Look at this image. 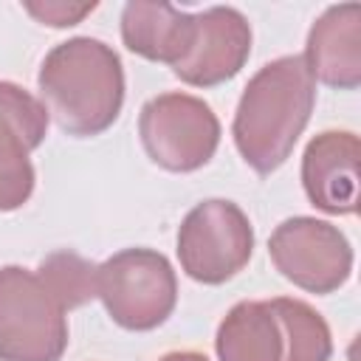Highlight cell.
Returning <instances> with one entry per match:
<instances>
[{
    "label": "cell",
    "instance_id": "1",
    "mask_svg": "<svg viewBox=\"0 0 361 361\" xmlns=\"http://www.w3.org/2000/svg\"><path fill=\"white\" fill-rule=\"evenodd\" d=\"M316 107V82L299 54L271 59L245 85L231 135L257 175L276 172L293 152Z\"/></svg>",
    "mask_w": 361,
    "mask_h": 361
},
{
    "label": "cell",
    "instance_id": "2",
    "mask_svg": "<svg viewBox=\"0 0 361 361\" xmlns=\"http://www.w3.org/2000/svg\"><path fill=\"white\" fill-rule=\"evenodd\" d=\"M37 87L62 133L73 138L102 135L124 104V65L107 42L71 37L45 54Z\"/></svg>",
    "mask_w": 361,
    "mask_h": 361
},
{
    "label": "cell",
    "instance_id": "3",
    "mask_svg": "<svg viewBox=\"0 0 361 361\" xmlns=\"http://www.w3.org/2000/svg\"><path fill=\"white\" fill-rule=\"evenodd\" d=\"M96 296L118 327L147 333L172 316L178 305V276L161 251L124 248L99 265Z\"/></svg>",
    "mask_w": 361,
    "mask_h": 361
},
{
    "label": "cell",
    "instance_id": "4",
    "mask_svg": "<svg viewBox=\"0 0 361 361\" xmlns=\"http://www.w3.org/2000/svg\"><path fill=\"white\" fill-rule=\"evenodd\" d=\"M65 313L37 271L0 268V361H59L68 350Z\"/></svg>",
    "mask_w": 361,
    "mask_h": 361
},
{
    "label": "cell",
    "instance_id": "5",
    "mask_svg": "<svg viewBox=\"0 0 361 361\" xmlns=\"http://www.w3.org/2000/svg\"><path fill=\"white\" fill-rule=\"evenodd\" d=\"M175 251L189 279L223 285L248 265L254 254V226L234 200L209 197L180 220Z\"/></svg>",
    "mask_w": 361,
    "mask_h": 361
},
{
    "label": "cell",
    "instance_id": "6",
    "mask_svg": "<svg viewBox=\"0 0 361 361\" xmlns=\"http://www.w3.org/2000/svg\"><path fill=\"white\" fill-rule=\"evenodd\" d=\"M138 135L152 164L166 172L206 166L220 144L214 110L192 93H161L141 107Z\"/></svg>",
    "mask_w": 361,
    "mask_h": 361
},
{
    "label": "cell",
    "instance_id": "7",
    "mask_svg": "<svg viewBox=\"0 0 361 361\" xmlns=\"http://www.w3.org/2000/svg\"><path fill=\"white\" fill-rule=\"evenodd\" d=\"M268 254L288 282L319 296L338 290L353 274V245L344 231L305 214L288 217L274 228Z\"/></svg>",
    "mask_w": 361,
    "mask_h": 361
},
{
    "label": "cell",
    "instance_id": "8",
    "mask_svg": "<svg viewBox=\"0 0 361 361\" xmlns=\"http://www.w3.org/2000/svg\"><path fill=\"white\" fill-rule=\"evenodd\" d=\"M251 56V25L234 6H212L195 14V34L172 73L192 87H214L234 79Z\"/></svg>",
    "mask_w": 361,
    "mask_h": 361
},
{
    "label": "cell",
    "instance_id": "9",
    "mask_svg": "<svg viewBox=\"0 0 361 361\" xmlns=\"http://www.w3.org/2000/svg\"><path fill=\"white\" fill-rule=\"evenodd\" d=\"M358 158L361 144L350 130H324L307 141L302 155V186L319 212L355 214Z\"/></svg>",
    "mask_w": 361,
    "mask_h": 361
},
{
    "label": "cell",
    "instance_id": "10",
    "mask_svg": "<svg viewBox=\"0 0 361 361\" xmlns=\"http://www.w3.org/2000/svg\"><path fill=\"white\" fill-rule=\"evenodd\" d=\"M302 59L313 82L355 90L361 85V6L341 3L324 8L307 31Z\"/></svg>",
    "mask_w": 361,
    "mask_h": 361
},
{
    "label": "cell",
    "instance_id": "11",
    "mask_svg": "<svg viewBox=\"0 0 361 361\" xmlns=\"http://www.w3.org/2000/svg\"><path fill=\"white\" fill-rule=\"evenodd\" d=\"M195 34V14L169 3L133 0L121 8V39L127 51L175 68Z\"/></svg>",
    "mask_w": 361,
    "mask_h": 361
},
{
    "label": "cell",
    "instance_id": "12",
    "mask_svg": "<svg viewBox=\"0 0 361 361\" xmlns=\"http://www.w3.org/2000/svg\"><path fill=\"white\" fill-rule=\"evenodd\" d=\"M220 361H282L285 341L271 302H237L214 333Z\"/></svg>",
    "mask_w": 361,
    "mask_h": 361
},
{
    "label": "cell",
    "instance_id": "13",
    "mask_svg": "<svg viewBox=\"0 0 361 361\" xmlns=\"http://www.w3.org/2000/svg\"><path fill=\"white\" fill-rule=\"evenodd\" d=\"M268 302L282 327V341H285L282 361H330L333 336L319 310L290 296H276Z\"/></svg>",
    "mask_w": 361,
    "mask_h": 361
},
{
    "label": "cell",
    "instance_id": "14",
    "mask_svg": "<svg viewBox=\"0 0 361 361\" xmlns=\"http://www.w3.org/2000/svg\"><path fill=\"white\" fill-rule=\"evenodd\" d=\"M48 110L25 87L0 82V152L31 155L48 135Z\"/></svg>",
    "mask_w": 361,
    "mask_h": 361
},
{
    "label": "cell",
    "instance_id": "15",
    "mask_svg": "<svg viewBox=\"0 0 361 361\" xmlns=\"http://www.w3.org/2000/svg\"><path fill=\"white\" fill-rule=\"evenodd\" d=\"M37 276L42 279V285L54 293V299L65 307H82L90 299H96V276H99V265L79 257L76 251H54L48 254L39 268Z\"/></svg>",
    "mask_w": 361,
    "mask_h": 361
},
{
    "label": "cell",
    "instance_id": "16",
    "mask_svg": "<svg viewBox=\"0 0 361 361\" xmlns=\"http://www.w3.org/2000/svg\"><path fill=\"white\" fill-rule=\"evenodd\" d=\"M34 164L23 152H0V212H14L34 192Z\"/></svg>",
    "mask_w": 361,
    "mask_h": 361
},
{
    "label": "cell",
    "instance_id": "17",
    "mask_svg": "<svg viewBox=\"0 0 361 361\" xmlns=\"http://www.w3.org/2000/svg\"><path fill=\"white\" fill-rule=\"evenodd\" d=\"M23 8L42 25H51V28H68V25H76L82 23L93 8L96 3H65V0H28L23 3Z\"/></svg>",
    "mask_w": 361,
    "mask_h": 361
},
{
    "label": "cell",
    "instance_id": "18",
    "mask_svg": "<svg viewBox=\"0 0 361 361\" xmlns=\"http://www.w3.org/2000/svg\"><path fill=\"white\" fill-rule=\"evenodd\" d=\"M158 361H209V358L203 353H195V350H175V353L161 355Z\"/></svg>",
    "mask_w": 361,
    "mask_h": 361
}]
</instances>
